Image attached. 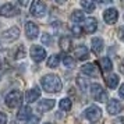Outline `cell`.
Instances as JSON below:
<instances>
[{"instance_id":"6da1fadb","label":"cell","mask_w":124,"mask_h":124,"mask_svg":"<svg viewBox=\"0 0 124 124\" xmlns=\"http://www.w3.org/2000/svg\"><path fill=\"white\" fill-rule=\"evenodd\" d=\"M40 85L46 92H50V93H56L62 91V81L54 74H47L45 77H42Z\"/></svg>"},{"instance_id":"7a4b0ae2","label":"cell","mask_w":124,"mask_h":124,"mask_svg":"<svg viewBox=\"0 0 124 124\" xmlns=\"http://www.w3.org/2000/svg\"><path fill=\"white\" fill-rule=\"evenodd\" d=\"M89 91H91V96H92L95 101H98V102H107L109 101V95H107L106 91L102 88V85L91 84Z\"/></svg>"},{"instance_id":"3957f363","label":"cell","mask_w":124,"mask_h":124,"mask_svg":"<svg viewBox=\"0 0 124 124\" xmlns=\"http://www.w3.org/2000/svg\"><path fill=\"white\" fill-rule=\"evenodd\" d=\"M6 105L8 107H17L21 105V102H23V93H21V91L18 89H13L11 92H8L6 95Z\"/></svg>"},{"instance_id":"277c9868","label":"cell","mask_w":124,"mask_h":124,"mask_svg":"<svg viewBox=\"0 0 124 124\" xmlns=\"http://www.w3.org/2000/svg\"><path fill=\"white\" fill-rule=\"evenodd\" d=\"M84 114H85V118L89 120L91 123H96L102 117V109L99 106H96V105H91L89 107L85 109Z\"/></svg>"},{"instance_id":"5b68a950","label":"cell","mask_w":124,"mask_h":124,"mask_svg":"<svg viewBox=\"0 0 124 124\" xmlns=\"http://www.w3.org/2000/svg\"><path fill=\"white\" fill-rule=\"evenodd\" d=\"M31 14L34 17L42 18L46 14V4L42 0H34L31 4Z\"/></svg>"},{"instance_id":"8992f818","label":"cell","mask_w":124,"mask_h":124,"mask_svg":"<svg viewBox=\"0 0 124 124\" xmlns=\"http://www.w3.org/2000/svg\"><path fill=\"white\" fill-rule=\"evenodd\" d=\"M31 57H32V60L36 63H40L45 60L46 57V50L42 47V46H38V45H34L31 47Z\"/></svg>"},{"instance_id":"52a82bcc","label":"cell","mask_w":124,"mask_h":124,"mask_svg":"<svg viewBox=\"0 0 124 124\" xmlns=\"http://www.w3.org/2000/svg\"><path fill=\"white\" fill-rule=\"evenodd\" d=\"M107 113L112 114V116H116L123 110V103L118 101V99H109L107 101Z\"/></svg>"},{"instance_id":"ba28073f","label":"cell","mask_w":124,"mask_h":124,"mask_svg":"<svg viewBox=\"0 0 124 124\" xmlns=\"http://www.w3.org/2000/svg\"><path fill=\"white\" fill-rule=\"evenodd\" d=\"M18 13H20V10H18V8H16L11 3H6V4H3V6L0 7V16H1V17L10 18V17L17 16Z\"/></svg>"},{"instance_id":"9c48e42d","label":"cell","mask_w":124,"mask_h":124,"mask_svg":"<svg viewBox=\"0 0 124 124\" xmlns=\"http://www.w3.org/2000/svg\"><path fill=\"white\" fill-rule=\"evenodd\" d=\"M18 36H20V29L17 27H11V28L6 29L3 34H1V38L7 42H13V40L18 39Z\"/></svg>"},{"instance_id":"30bf717a","label":"cell","mask_w":124,"mask_h":124,"mask_svg":"<svg viewBox=\"0 0 124 124\" xmlns=\"http://www.w3.org/2000/svg\"><path fill=\"white\" fill-rule=\"evenodd\" d=\"M118 18V11L116 10V8H107V10H105V13H103V20H105V23L106 24H114L116 21H117Z\"/></svg>"},{"instance_id":"8fae6325","label":"cell","mask_w":124,"mask_h":124,"mask_svg":"<svg viewBox=\"0 0 124 124\" xmlns=\"http://www.w3.org/2000/svg\"><path fill=\"white\" fill-rule=\"evenodd\" d=\"M25 34L29 39H36L38 35H39V28L38 25L34 23H27L25 24Z\"/></svg>"},{"instance_id":"7c38bea8","label":"cell","mask_w":124,"mask_h":124,"mask_svg":"<svg viewBox=\"0 0 124 124\" xmlns=\"http://www.w3.org/2000/svg\"><path fill=\"white\" fill-rule=\"evenodd\" d=\"M32 117V110L29 106H21L17 113V118L20 121H28Z\"/></svg>"},{"instance_id":"4fadbf2b","label":"cell","mask_w":124,"mask_h":124,"mask_svg":"<svg viewBox=\"0 0 124 124\" xmlns=\"http://www.w3.org/2000/svg\"><path fill=\"white\" fill-rule=\"evenodd\" d=\"M84 29L86 34H93L96 29H98V21H96L93 17L85 18L84 21Z\"/></svg>"},{"instance_id":"5bb4252c","label":"cell","mask_w":124,"mask_h":124,"mask_svg":"<svg viewBox=\"0 0 124 124\" xmlns=\"http://www.w3.org/2000/svg\"><path fill=\"white\" fill-rule=\"evenodd\" d=\"M74 56L77 57L78 60H86V59L89 57V50H88L86 46L79 45L74 49Z\"/></svg>"},{"instance_id":"9a60e30c","label":"cell","mask_w":124,"mask_h":124,"mask_svg":"<svg viewBox=\"0 0 124 124\" xmlns=\"http://www.w3.org/2000/svg\"><path fill=\"white\" fill-rule=\"evenodd\" d=\"M54 105H56V102L53 101V99H43V101H40L38 103V110L40 113L49 112V110H52L54 107Z\"/></svg>"},{"instance_id":"2e32d148","label":"cell","mask_w":124,"mask_h":124,"mask_svg":"<svg viewBox=\"0 0 124 124\" xmlns=\"http://www.w3.org/2000/svg\"><path fill=\"white\" fill-rule=\"evenodd\" d=\"M40 98V89L38 86H34V88H31V89L25 93V101L28 102V103H32V102L38 101Z\"/></svg>"},{"instance_id":"e0dca14e","label":"cell","mask_w":124,"mask_h":124,"mask_svg":"<svg viewBox=\"0 0 124 124\" xmlns=\"http://www.w3.org/2000/svg\"><path fill=\"white\" fill-rule=\"evenodd\" d=\"M81 71H82V74L89 75V77H96V75H98V67H96V64H93V63L84 64V66L81 67Z\"/></svg>"},{"instance_id":"ac0fdd59","label":"cell","mask_w":124,"mask_h":124,"mask_svg":"<svg viewBox=\"0 0 124 124\" xmlns=\"http://www.w3.org/2000/svg\"><path fill=\"white\" fill-rule=\"evenodd\" d=\"M91 47H92V52L95 54H99L103 50V40H102V38H93L91 40Z\"/></svg>"},{"instance_id":"d6986e66","label":"cell","mask_w":124,"mask_h":124,"mask_svg":"<svg viewBox=\"0 0 124 124\" xmlns=\"http://www.w3.org/2000/svg\"><path fill=\"white\" fill-rule=\"evenodd\" d=\"M120 82V77L116 75V74H110L109 77H106V85L110 88V89H116V86Z\"/></svg>"},{"instance_id":"ffe728a7","label":"cell","mask_w":124,"mask_h":124,"mask_svg":"<svg viewBox=\"0 0 124 124\" xmlns=\"http://www.w3.org/2000/svg\"><path fill=\"white\" fill-rule=\"evenodd\" d=\"M79 3H81V7H82L86 13H92L96 8L95 0H81Z\"/></svg>"},{"instance_id":"44dd1931","label":"cell","mask_w":124,"mask_h":124,"mask_svg":"<svg viewBox=\"0 0 124 124\" xmlns=\"http://www.w3.org/2000/svg\"><path fill=\"white\" fill-rule=\"evenodd\" d=\"M71 21L75 23V24L84 23V21H85L84 11H81V10H75V11H73V14H71Z\"/></svg>"},{"instance_id":"7402d4cb","label":"cell","mask_w":124,"mask_h":124,"mask_svg":"<svg viewBox=\"0 0 124 124\" xmlns=\"http://www.w3.org/2000/svg\"><path fill=\"white\" fill-rule=\"evenodd\" d=\"M60 49H62L63 52H68L70 49H71V39L68 38V36H63V38H60Z\"/></svg>"},{"instance_id":"603a6c76","label":"cell","mask_w":124,"mask_h":124,"mask_svg":"<svg viewBox=\"0 0 124 124\" xmlns=\"http://www.w3.org/2000/svg\"><path fill=\"white\" fill-rule=\"evenodd\" d=\"M60 63V56L59 54H52L49 59H47V67L50 68H56Z\"/></svg>"},{"instance_id":"cb8c5ba5","label":"cell","mask_w":124,"mask_h":124,"mask_svg":"<svg viewBox=\"0 0 124 124\" xmlns=\"http://www.w3.org/2000/svg\"><path fill=\"white\" fill-rule=\"evenodd\" d=\"M101 66H102V70H103V71H112V68H113L112 60H110L109 57L101 59Z\"/></svg>"},{"instance_id":"d4e9b609","label":"cell","mask_w":124,"mask_h":124,"mask_svg":"<svg viewBox=\"0 0 124 124\" xmlns=\"http://www.w3.org/2000/svg\"><path fill=\"white\" fill-rule=\"evenodd\" d=\"M59 106H60V109H62L63 112H68L71 109V99H68V98L62 99L60 103H59Z\"/></svg>"},{"instance_id":"484cf974","label":"cell","mask_w":124,"mask_h":124,"mask_svg":"<svg viewBox=\"0 0 124 124\" xmlns=\"http://www.w3.org/2000/svg\"><path fill=\"white\" fill-rule=\"evenodd\" d=\"M63 64L67 68H74L75 67V60L71 56H64L63 57Z\"/></svg>"},{"instance_id":"4316f807","label":"cell","mask_w":124,"mask_h":124,"mask_svg":"<svg viewBox=\"0 0 124 124\" xmlns=\"http://www.w3.org/2000/svg\"><path fill=\"white\" fill-rule=\"evenodd\" d=\"M77 84H78V86L82 91H86L88 88H89V82H88V79L82 78V77H78V78H77Z\"/></svg>"},{"instance_id":"83f0119b","label":"cell","mask_w":124,"mask_h":124,"mask_svg":"<svg viewBox=\"0 0 124 124\" xmlns=\"http://www.w3.org/2000/svg\"><path fill=\"white\" fill-rule=\"evenodd\" d=\"M16 59H24V57H25V49H24V46H20V47H18L17 49V53H16Z\"/></svg>"},{"instance_id":"f1b7e54d","label":"cell","mask_w":124,"mask_h":124,"mask_svg":"<svg viewBox=\"0 0 124 124\" xmlns=\"http://www.w3.org/2000/svg\"><path fill=\"white\" fill-rule=\"evenodd\" d=\"M71 32H73L74 36H81V34H82V29L79 28V25H73V28H71Z\"/></svg>"},{"instance_id":"f546056e","label":"cell","mask_w":124,"mask_h":124,"mask_svg":"<svg viewBox=\"0 0 124 124\" xmlns=\"http://www.w3.org/2000/svg\"><path fill=\"white\" fill-rule=\"evenodd\" d=\"M42 43L43 45H47V46H50L52 45V36L49 34H45L43 36H42Z\"/></svg>"},{"instance_id":"4dcf8cb0","label":"cell","mask_w":124,"mask_h":124,"mask_svg":"<svg viewBox=\"0 0 124 124\" xmlns=\"http://www.w3.org/2000/svg\"><path fill=\"white\" fill-rule=\"evenodd\" d=\"M0 124H7V116L3 112H0Z\"/></svg>"},{"instance_id":"1f68e13d","label":"cell","mask_w":124,"mask_h":124,"mask_svg":"<svg viewBox=\"0 0 124 124\" xmlns=\"http://www.w3.org/2000/svg\"><path fill=\"white\" fill-rule=\"evenodd\" d=\"M118 38L124 42V27H120L118 28Z\"/></svg>"},{"instance_id":"d6a6232c","label":"cell","mask_w":124,"mask_h":124,"mask_svg":"<svg viewBox=\"0 0 124 124\" xmlns=\"http://www.w3.org/2000/svg\"><path fill=\"white\" fill-rule=\"evenodd\" d=\"M38 123H39V117H31L27 124H38Z\"/></svg>"},{"instance_id":"836d02e7","label":"cell","mask_w":124,"mask_h":124,"mask_svg":"<svg viewBox=\"0 0 124 124\" xmlns=\"http://www.w3.org/2000/svg\"><path fill=\"white\" fill-rule=\"evenodd\" d=\"M118 93H120V98H123V99H124V84L120 86V89H118Z\"/></svg>"},{"instance_id":"e575fe53","label":"cell","mask_w":124,"mask_h":124,"mask_svg":"<svg viewBox=\"0 0 124 124\" xmlns=\"http://www.w3.org/2000/svg\"><path fill=\"white\" fill-rule=\"evenodd\" d=\"M17 1L20 3V6H23V7L28 6V0H17Z\"/></svg>"},{"instance_id":"d590c367","label":"cell","mask_w":124,"mask_h":124,"mask_svg":"<svg viewBox=\"0 0 124 124\" xmlns=\"http://www.w3.org/2000/svg\"><path fill=\"white\" fill-rule=\"evenodd\" d=\"M98 3H101V4H105V3H109L110 0H96Z\"/></svg>"},{"instance_id":"8d00e7d4","label":"cell","mask_w":124,"mask_h":124,"mask_svg":"<svg viewBox=\"0 0 124 124\" xmlns=\"http://www.w3.org/2000/svg\"><path fill=\"white\" fill-rule=\"evenodd\" d=\"M120 68H121V71L124 73V59H123V62H121V66H120Z\"/></svg>"},{"instance_id":"74e56055","label":"cell","mask_w":124,"mask_h":124,"mask_svg":"<svg viewBox=\"0 0 124 124\" xmlns=\"http://www.w3.org/2000/svg\"><path fill=\"white\" fill-rule=\"evenodd\" d=\"M54 1H56V3H59V4H63V3H64L66 0H54Z\"/></svg>"},{"instance_id":"f35d334b","label":"cell","mask_w":124,"mask_h":124,"mask_svg":"<svg viewBox=\"0 0 124 124\" xmlns=\"http://www.w3.org/2000/svg\"><path fill=\"white\" fill-rule=\"evenodd\" d=\"M45 124H50V123H45Z\"/></svg>"}]
</instances>
